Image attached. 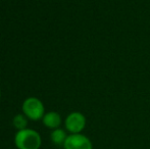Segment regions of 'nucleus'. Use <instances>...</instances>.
<instances>
[{"mask_svg":"<svg viewBox=\"0 0 150 149\" xmlns=\"http://www.w3.org/2000/svg\"><path fill=\"white\" fill-rule=\"evenodd\" d=\"M64 127L71 134H80L86 127V117L80 112H71L64 119Z\"/></svg>","mask_w":150,"mask_h":149,"instance_id":"obj_3","label":"nucleus"},{"mask_svg":"<svg viewBox=\"0 0 150 149\" xmlns=\"http://www.w3.org/2000/svg\"><path fill=\"white\" fill-rule=\"evenodd\" d=\"M0 97H1V92H0Z\"/></svg>","mask_w":150,"mask_h":149,"instance_id":"obj_8","label":"nucleus"},{"mask_svg":"<svg viewBox=\"0 0 150 149\" xmlns=\"http://www.w3.org/2000/svg\"><path fill=\"white\" fill-rule=\"evenodd\" d=\"M42 121H43V125L45 126L46 128L55 130L60 127L62 119H61V117L58 112H49L44 114L43 119H42Z\"/></svg>","mask_w":150,"mask_h":149,"instance_id":"obj_5","label":"nucleus"},{"mask_svg":"<svg viewBox=\"0 0 150 149\" xmlns=\"http://www.w3.org/2000/svg\"><path fill=\"white\" fill-rule=\"evenodd\" d=\"M14 145L18 149H40L42 145L41 135L29 128L21 130L14 135Z\"/></svg>","mask_w":150,"mask_h":149,"instance_id":"obj_1","label":"nucleus"},{"mask_svg":"<svg viewBox=\"0 0 150 149\" xmlns=\"http://www.w3.org/2000/svg\"><path fill=\"white\" fill-rule=\"evenodd\" d=\"M67 138V133H65V131L60 129V128L52 130L51 134H50V140H51V142L58 146L59 145L63 146V143L65 142Z\"/></svg>","mask_w":150,"mask_h":149,"instance_id":"obj_6","label":"nucleus"},{"mask_svg":"<svg viewBox=\"0 0 150 149\" xmlns=\"http://www.w3.org/2000/svg\"><path fill=\"white\" fill-rule=\"evenodd\" d=\"M28 117L24 114V113H18L12 119V124H13V127L16 128L18 131L21 130L27 129V126H28Z\"/></svg>","mask_w":150,"mask_h":149,"instance_id":"obj_7","label":"nucleus"},{"mask_svg":"<svg viewBox=\"0 0 150 149\" xmlns=\"http://www.w3.org/2000/svg\"><path fill=\"white\" fill-rule=\"evenodd\" d=\"M64 149H93V144L87 136L83 134H71L63 143Z\"/></svg>","mask_w":150,"mask_h":149,"instance_id":"obj_4","label":"nucleus"},{"mask_svg":"<svg viewBox=\"0 0 150 149\" xmlns=\"http://www.w3.org/2000/svg\"><path fill=\"white\" fill-rule=\"evenodd\" d=\"M23 113L31 121H39L42 119L45 114L44 104L39 98L28 97L25 99L22 105Z\"/></svg>","mask_w":150,"mask_h":149,"instance_id":"obj_2","label":"nucleus"}]
</instances>
